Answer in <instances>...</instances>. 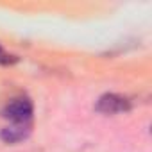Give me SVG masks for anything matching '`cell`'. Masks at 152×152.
Masks as SVG:
<instances>
[{
  "label": "cell",
  "mask_w": 152,
  "mask_h": 152,
  "mask_svg": "<svg viewBox=\"0 0 152 152\" xmlns=\"http://www.w3.org/2000/svg\"><path fill=\"white\" fill-rule=\"evenodd\" d=\"M34 115V106L31 99L27 97H16L11 99L4 107H2V116L9 120L13 125H31Z\"/></svg>",
  "instance_id": "6da1fadb"
},
{
  "label": "cell",
  "mask_w": 152,
  "mask_h": 152,
  "mask_svg": "<svg viewBox=\"0 0 152 152\" xmlns=\"http://www.w3.org/2000/svg\"><path fill=\"white\" fill-rule=\"evenodd\" d=\"M131 100L124 95L118 93H106L97 100L95 109L102 115H118V113H125L131 109Z\"/></svg>",
  "instance_id": "7a4b0ae2"
},
{
  "label": "cell",
  "mask_w": 152,
  "mask_h": 152,
  "mask_svg": "<svg viewBox=\"0 0 152 152\" xmlns=\"http://www.w3.org/2000/svg\"><path fill=\"white\" fill-rule=\"evenodd\" d=\"M31 134V125H7L2 129L0 132V138H2L6 143H20L25 138H29Z\"/></svg>",
  "instance_id": "3957f363"
},
{
  "label": "cell",
  "mask_w": 152,
  "mask_h": 152,
  "mask_svg": "<svg viewBox=\"0 0 152 152\" xmlns=\"http://www.w3.org/2000/svg\"><path fill=\"white\" fill-rule=\"evenodd\" d=\"M16 61H18L16 56H11L9 52H6L2 47H0V64H13Z\"/></svg>",
  "instance_id": "277c9868"
}]
</instances>
